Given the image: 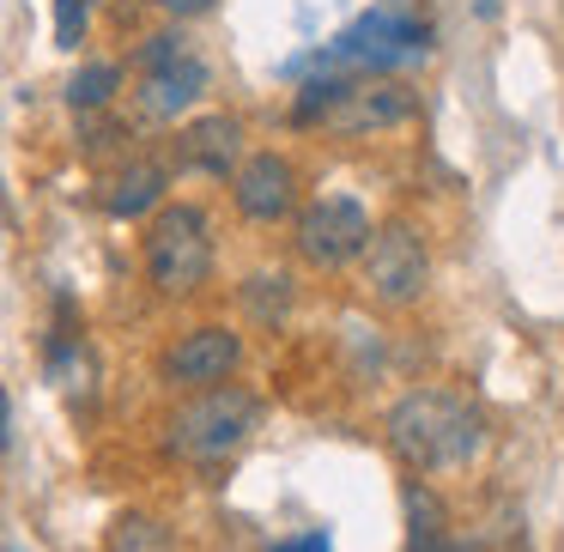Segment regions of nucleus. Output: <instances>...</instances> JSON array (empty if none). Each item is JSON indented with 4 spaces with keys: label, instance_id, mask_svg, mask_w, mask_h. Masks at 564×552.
<instances>
[{
    "label": "nucleus",
    "instance_id": "2",
    "mask_svg": "<svg viewBox=\"0 0 564 552\" xmlns=\"http://www.w3.org/2000/svg\"><path fill=\"white\" fill-rule=\"evenodd\" d=\"M389 443L401 462H413L419 474H449L479 450V419L449 394H406L389 413Z\"/></svg>",
    "mask_w": 564,
    "mask_h": 552
},
{
    "label": "nucleus",
    "instance_id": "8",
    "mask_svg": "<svg viewBox=\"0 0 564 552\" xmlns=\"http://www.w3.org/2000/svg\"><path fill=\"white\" fill-rule=\"evenodd\" d=\"M231 195H237V213L256 225H273L285 219V213L297 207V171L292 159H280V152H256V159H243L231 171Z\"/></svg>",
    "mask_w": 564,
    "mask_h": 552
},
{
    "label": "nucleus",
    "instance_id": "10",
    "mask_svg": "<svg viewBox=\"0 0 564 552\" xmlns=\"http://www.w3.org/2000/svg\"><path fill=\"white\" fill-rule=\"evenodd\" d=\"M413 91L406 86H346V98L328 110V128L334 134H377V128H394L413 116Z\"/></svg>",
    "mask_w": 564,
    "mask_h": 552
},
{
    "label": "nucleus",
    "instance_id": "16",
    "mask_svg": "<svg viewBox=\"0 0 564 552\" xmlns=\"http://www.w3.org/2000/svg\"><path fill=\"white\" fill-rule=\"evenodd\" d=\"M183 37H176V31H164V37H147V50H140V67H147V74H159V67H171V62H183Z\"/></svg>",
    "mask_w": 564,
    "mask_h": 552
},
{
    "label": "nucleus",
    "instance_id": "3",
    "mask_svg": "<svg viewBox=\"0 0 564 552\" xmlns=\"http://www.w3.org/2000/svg\"><path fill=\"white\" fill-rule=\"evenodd\" d=\"M256 419H261L256 394L237 389V382H219V389H200L195 401L176 407L171 425H164V443L183 462H219L256 431Z\"/></svg>",
    "mask_w": 564,
    "mask_h": 552
},
{
    "label": "nucleus",
    "instance_id": "17",
    "mask_svg": "<svg viewBox=\"0 0 564 552\" xmlns=\"http://www.w3.org/2000/svg\"><path fill=\"white\" fill-rule=\"evenodd\" d=\"M273 552H334V546H328V534H322V528H310V534H292V540H280Z\"/></svg>",
    "mask_w": 564,
    "mask_h": 552
},
{
    "label": "nucleus",
    "instance_id": "18",
    "mask_svg": "<svg viewBox=\"0 0 564 552\" xmlns=\"http://www.w3.org/2000/svg\"><path fill=\"white\" fill-rule=\"evenodd\" d=\"M164 13H176V19H195V13H207L213 0H159Z\"/></svg>",
    "mask_w": 564,
    "mask_h": 552
},
{
    "label": "nucleus",
    "instance_id": "13",
    "mask_svg": "<svg viewBox=\"0 0 564 552\" xmlns=\"http://www.w3.org/2000/svg\"><path fill=\"white\" fill-rule=\"evenodd\" d=\"M104 552H176V540H171V528H164L159 516L128 510V516H116V522H110Z\"/></svg>",
    "mask_w": 564,
    "mask_h": 552
},
{
    "label": "nucleus",
    "instance_id": "11",
    "mask_svg": "<svg viewBox=\"0 0 564 552\" xmlns=\"http://www.w3.org/2000/svg\"><path fill=\"white\" fill-rule=\"evenodd\" d=\"M207 62H195V55H183V62L159 67V74H147V86H140V104H147V116H183L200 104V91H207Z\"/></svg>",
    "mask_w": 564,
    "mask_h": 552
},
{
    "label": "nucleus",
    "instance_id": "7",
    "mask_svg": "<svg viewBox=\"0 0 564 552\" xmlns=\"http://www.w3.org/2000/svg\"><path fill=\"white\" fill-rule=\"evenodd\" d=\"M237 358H243V340H237L231 328H219V322H207V328H188L183 340L164 353V377L176 382V389H219L225 377L237 370Z\"/></svg>",
    "mask_w": 564,
    "mask_h": 552
},
{
    "label": "nucleus",
    "instance_id": "5",
    "mask_svg": "<svg viewBox=\"0 0 564 552\" xmlns=\"http://www.w3.org/2000/svg\"><path fill=\"white\" fill-rule=\"evenodd\" d=\"M365 243H370V213L352 195H322L297 219V249L316 268H346L352 256H365Z\"/></svg>",
    "mask_w": 564,
    "mask_h": 552
},
{
    "label": "nucleus",
    "instance_id": "12",
    "mask_svg": "<svg viewBox=\"0 0 564 552\" xmlns=\"http://www.w3.org/2000/svg\"><path fill=\"white\" fill-rule=\"evenodd\" d=\"M159 195H164V164L140 159V164H128V171L110 183L104 207H110L116 219H140V213H152V207H159Z\"/></svg>",
    "mask_w": 564,
    "mask_h": 552
},
{
    "label": "nucleus",
    "instance_id": "4",
    "mask_svg": "<svg viewBox=\"0 0 564 552\" xmlns=\"http://www.w3.org/2000/svg\"><path fill=\"white\" fill-rule=\"evenodd\" d=\"M207 273H213V225L200 207L176 201V207H164L147 231V280L159 285L164 297H188V292L207 285Z\"/></svg>",
    "mask_w": 564,
    "mask_h": 552
},
{
    "label": "nucleus",
    "instance_id": "9",
    "mask_svg": "<svg viewBox=\"0 0 564 552\" xmlns=\"http://www.w3.org/2000/svg\"><path fill=\"white\" fill-rule=\"evenodd\" d=\"M176 164L200 176H231L243 164V122L237 116H200L176 134Z\"/></svg>",
    "mask_w": 564,
    "mask_h": 552
},
{
    "label": "nucleus",
    "instance_id": "15",
    "mask_svg": "<svg viewBox=\"0 0 564 552\" xmlns=\"http://www.w3.org/2000/svg\"><path fill=\"white\" fill-rule=\"evenodd\" d=\"M86 19H91V0H55V43H62V50H79Z\"/></svg>",
    "mask_w": 564,
    "mask_h": 552
},
{
    "label": "nucleus",
    "instance_id": "6",
    "mask_svg": "<svg viewBox=\"0 0 564 552\" xmlns=\"http://www.w3.org/2000/svg\"><path fill=\"white\" fill-rule=\"evenodd\" d=\"M365 261H370V292L382 304H413L431 280V256H425V237L413 225H389V231H370L365 243Z\"/></svg>",
    "mask_w": 564,
    "mask_h": 552
},
{
    "label": "nucleus",
    "instance_id": "1",
    "mask_svg": "<svg viewBox=\"0 0 564 552\" xmlns=\"http://www.w3.org/2000/svg\"><path fill=\"white\" fill-rule=\"evenodd\" d=\"M425 62V25L401 7H370L365 19L340 31L334 43H322L316 55L292 62V74H394V67Z\"/></svg>",
    "mask_w": 564,
    "mask_h": 552
},
{
    "label": "nucleus",
    "instance_id": "20",
    "mask_svg": "<svg viewBox=\"0 0 564 552\" xmlns=\"http://www.w3.org/2000/svg\"><path fill=\"white\" fill-rule=\"evenodd\" d=\"M0 450H7V394H0Z\"/></svg>",
    "mask_w": 564,
    "mask_h": 552
},
{
    "label": "nucleus",
    "instance_id": "19",
    "mask_svg": "<svg viewBox=\"0 0 564 552\" xmlns=\"http://www.w3.org/2000/svg\"><path fill=\"white\" fill-rule=\"evenodd\" d=\"M413 552H462V546H455V540H443V534H437V540H413Z\"/></svg>",
    "mask_w": 564,
    "mask_h": 552
},
{
    "label": "nucleus",
    "instance_id": "14",
    "mask_svg": "<svg viewBox=\"0 0 564 552\" xmlns=\"http://www.w3.org/2000/svg\"><path fill=\"white\" fill-rule=\"evenodd\" d=\"M116 86H122V67L116 62H86L67 79V104H74V110H104V104L116 98Z\"/></svg>",
    "mask_w": 564,
    "mask_h": 552
}]
</instances>
